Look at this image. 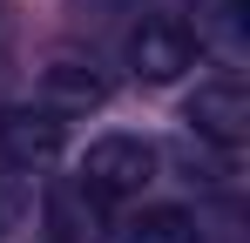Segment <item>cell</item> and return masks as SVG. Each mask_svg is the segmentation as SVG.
Returning <instances> with one entry per match:
<instances>
[{"label":"cell","instance_id":"cell-6","mask_svg":"<svg viewBox=\"0 0 250 243\" xmlns=\"http://www.w3.org/2000/svg\"><path fill=\"white\" fill-rule=\"evenodd\" d=\"M108 101V75L95 68V61H82V54H54L41 68V108H54V115H82V108H102Z\"/></svg>","mask_w":250,"mask_h":243},{"label":"cell","instance_id":"cell-7","mask_svg":"<svg viewBox=\"0 0 250 243\" xmlns=\"http://www.w3.org/2000/svg\"><path fill=\"white\" fill-rule=\"evenodd\" d=\"M122 243H203V223L189 209H142L122 230Z\"/></svg>","mask_w":250,"mask_h":243},{"label":"cell","instance_id":"cell-2","mask_svg":"<svg viewBox=\"0 0 250 243\" xmlns=\"http://www.w3.org/2000/svg\"><path fill=\"white\" fill-rule=\"evenodd\" d=\"M122 61H128V75L135 81H176L189 61H196V34H189V20L183 14H142L135 27H128L122 40Z\"/></svg>","mask_w":250,"mask_h":243},{"label":"cell","instance_id":"cell-1","mask_svg":"<svg viewBox=\"0 0 250 243\" xmlns=\"http://www.w3.org/2000/svg\"><path fill=\"white\" fill-rule=\"evenodd\" d=\"M156 162H163L156 142H142V135H95L82 156V182L102 202H128L156 182Z\"/></svg>","mask_w":250,"mask_h":243},{"label":"cell","instance_id":"cell-8","mask_svg":"<svg viewBox=\"0 0 250 243\" xmlns=\"http://www.w3.org/2000/svg\"><path fill=\"white\" fill-rule=\"evenodd\" d=\"M209 47L223 61H244L250 27H244V0H209Z\"/></svg>","mask_w":250,"mask_h":243},{"label":"cell","instance_id":"cell-5","mask_svg":"<svg viewBox=\"0 0 250 243\" xmlns=\"http://www.w3.org/2000/svg\"><path fill=\"white\" fill-rule=\"evenodd\" d=\"M47 230H54V243H108V202L88 189L82 176L75 182H54L41 202Z\"/></svg>","mask_w":250,"mask_h":243},{"label":"cell","instance_id":"cell-4","mask_svg":"<svg viewBox=\"0 0 250 243\" xmlns=\"http://www.w3.org/2000/svg\"><path fill=\"white\" fill-rule=\"evenodd\" d=\"M61 142H68V128L54 108L41 101H14V108H0V156L14 162V169H47V162L61 156Z\"/></svg>","mask_w":250,"mask_h":243},{"label":"cell","instance_id":"cell-9","mask_svg":"<svg viewBox=\"0 0 250 243\" xmlns=\"http://www.w3.org/2000/svg\"><path fill=\"white\" fill-rule=\"evenodd\" d=\"M21 216H27V169H14V162L0 156V230L21 223Z\"/></svg>","mask_w":250,"mask_h":243},{"label":"cell","instance_id":"cell-3","mask_svg":"<svg viewBox=\"0 0 250 243\" xmlns=\"http://www.w3.org/2000/svg\"><path fill=\"white\" fill-rule=\"evenodd\" d=\"M183 122L196 128V142H216V149H237L250 135V88L237 75H216L203 81L196 95H189V108H183Z\"/></svg>","mask_w":250,"mask_h":243}]
</instances>
